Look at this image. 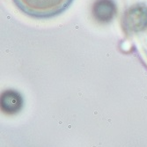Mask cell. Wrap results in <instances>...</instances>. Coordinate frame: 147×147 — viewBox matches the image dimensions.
Segmentation results:
<instances>
[{
    "instance_id": "cell-1",
    "label": "cell",
    "mask_w": 147,
    "mask_h": 147,
    "mask_svg": "<svg viewBox=\"0 0 147 147\" xmlns=\"http://www.w3.org/2000/svg\"><path fill=\"white\" fill-rule=\"evenodd\" d=\"M26 15L36 19H49L67 10L73 0H13Z\"/></svg>"
},
{
    "instance_id": "cell-2",
    "label": "cell",
    "mask_w": 147,
    "mask_h": 147,
    "mask_svg": "<svg viewBox=\"0 0 147 147\" xmlns=\"http://www.w3.org/2000/svg\"><path fill=\"white\" fill-rule=\"evenodd\" d=\"M92 15L100 23H109L113 20L117 12L114 0H96L92 5Z\"/></svg>"
},
{
    "instance_id": "cell-3",
    "label": "cell",
    "mask_w": 147,
    "mask_h": 147,
    "mask_svg": "<svg viewBox=\"0 0 147 147\" xmlns=\"http://www.w3.org/2000/svg\"><path fill=\"white\" fill-rule=\"evenodd\" d=\"M23 106V99L20 92L14 90H6L1 95V109L5 113L15 114Z\"/></svg>"
}]
</instances>
